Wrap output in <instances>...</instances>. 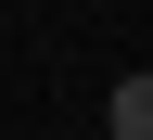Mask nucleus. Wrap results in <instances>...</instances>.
<instances>
[{
  "label": "nucleus",
  "mask_w": 153,
  "mask_h": 140,
  "mask_svg": "<svg viewBox=\"0 0 153 140\" xmlns=\"http://www.w3.org/2000/svg\"><path fill=\"white\" fill-rule=\"evenodd\" d=\"M102 115H115V140H153V64H140V76H115V102H102Z\"/></svg>",
  "instance_id": "obj_1"
}]
</instances>
